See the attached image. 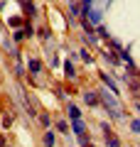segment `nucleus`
Returning a JSON list of instances; mask_svg holds the SVG:
<instances>
[{
  "label": "nucleus",
  "mask_w": 140,
  "mask_h": 147,
  "mask_svg": "<svg viewBox=\"0 0 140 147\" xmlns=\"http://www.w3.org/2000/svg\"><path fill=\"white\" fill-rule=\"evenodd\" d=\"M101 100H103V105L111 110V115H113V118H120V105L116 103V98H113V96H108L106 91H101Z\"/></svg>",
  "instance_id": "nucleus-1"
},
{
  "label": "nucleus",
  "mask_w": 140,
  "mask_h": 147,
  "mask_svg": "<svg viewBox=\"0 0 140 147\" xmlns=\"http://www.w3.org/2000/svg\"><path fill=\"white\" fill-rule=\"evenodd\" d=\"M106 145H108V147H120L118 137H116V135H113L111 130H106Z\"/></svg>",
  "instance_id": "nucleus-2"
},
{
  "label": "nucleus",
  "mask_w": 140,
  "mask_h": 147,
  "mask_svg": "<svg viewBox=\"0 0 140 147\" xmlns=\"http://www.w3.org/2000/svg\"><path fill=\"white\" fill-rule=\"evenodd\" d=\"M71 123H74V132H76V135L81 137L84 132H86V125H84V123H81V118H79V120H71Z\"/></svg>",
  "instance_id": "nucleus-3"
},
{
  "label": "nucleus",
  "mask_w": 140,
  "mask_h": 147,
  "mask_svg": "<svg viewBox=\"0 0 140 147\" xmlns=\"http://www.w3.org/2000/svg\"><path fill=\"white\" fill-rule=\"evenodd\" d=\"M84 100H86L88 105H96V103H99V96L93 93V91H88V93H84Z\"/></svg>",
  "instance_id": "nucleus-4"
},
{
  "label": "nucleus",
  "mask_w": 140,
  "mask_h": 147,
  "mask_svg": "<svg viewBox=\"0 0 140 147\" xmlns=\"http://www.w3.org/2000/svg\"><path fill=\"white\" fill-rule=\"evenodd\" d=\"M27 69H30L32 74H39V71H42V64L37 61V59H30V64H27Z\"/></svg>",
  "instance_id": "nucleus-5"
},
{
  "label": "nucleus",
  "mask_w": 140,
  "mask_h": 147,
  "mask_svg": "<svg viewBox=\"0 0 140 147\" xmlns=\"http://www.w3.org/2000/svg\"><path fill=\"white\" fill-rule=\"evenodd\" d=\"M69 118H71V120H79V118H81V113H79V108L74 103H69Z\"/></svg>",
  "instance_id": "nucleus-6"
},
{
  "label": "nucleus",
  "mask_w": 140,
  "mask_h": 147,
  "mask_svg": "<svg viewBox=\"0 0 140 147\" xmlns=\"http://www.w3.org/2000/svg\"><path fill=\"white\" fill-rule=\"evenodd\" d=\"M42 142H44L47 147H52V145H54V132H52V130H47L44 137H42Z\"/></svg>",
  "instance_id": "nucleus-7"
},
{
  "label": "nucleus",
  "mask_w": 140,
  "mask_h": 147,
  "mask_svg": "<svg viewBox=\"0 0 140 147\" xmlns=\"http://www.w3.org/2000/svg\"><path fill=\"white\" fill-rule=\"evenodd\" d=\"M103 84H106V86L111 88V93H118V88H116V84H113V81L108 79V74H103Z\"/></svg>",
  "instance_id": "nucleus-8"
},
{
  "label": "nucleus",
  "mask_w": 140,
  "mask_h": 147,
  "mask_svg": "<svg viewBox=\"0 0 140 147\" xmlns=\"http://www.w3.org/2000/svg\"><path fill=\"white\" fill-rule=\"evenodd\" d=\"M22 7H25V12H27V15H35V5H32L30 0H22Z\"/></svg>",
  "instance_id": "nucleus-9"
},
{
  "label": "nucleus",
  "mask_w": 140,
  "mask_h": 147,
  "mask_svg": "<svg viewBox=\"0 0 140 147\" xmlns=\"http://www.w3.org/2000/svg\"><path fill=\"white\" fill-rule=\"evenodd\" d=\"M64 71H67V76H74V66H71V61L64 64Z\"/></svg>",
  "instance_id": "nucleus-10"
},
{
  "label": "nucleus",
  "mask_w": 140,
  "mask_h": 147,
  "mask_svg": "<svg viewBox=\"0 0 140 147\" xmlns=\"http://www.w3.org/2000/svg\"><path fill=\"white\" fill-rule=\"evenodd\" d=\"M57 127H59V130H62V132H67V130H69V125H67V123H64V120H59V123H57ZM67 135H69V132H67Z\"/></svg>",
  "instance_id": "nucleus-11"
},
{
  "label": "nucleus",
  "mask_w": 140,
  "mask_h": 147,
  "mask_svg": "<svg viewBox=\"0 0 140 147\" xmlns=\"http://www.w3.org/2000/svg\"><path fill=\"white\" fill-rule=\"evenodd\" d=\"M133 130H135V132H140V120H135V123H133Z\"/></svg>",
  "instance_id": "nucleus-12"
},
{
  "label": "nucleus",
  "mask_w": 140,
  "mask_h": 147,
  "mask_svg": "<svg viewBox=\"0 0 140 147\" xmlns=\"http://www.w3.org/2000/svg\"><path fill=\"white\" fill-rule=\"evenodd\" d=\"M0 147H3V137H0Z\"/></svg>",
  "instance_id": "nucleus-13"
},
{
  "label": "nucleus",
  "mask_w": 140,
  "mask_h": 147,
  "mask_svg": "<svg viewBox=\"0 0 140 147\" xmlns=\"http://www.w3.org/2000/svg\"><path fill=\"white\" fill-rule=\"evenodd\" d=\"M86 147H93V145H91V142H88V145H86Z\"/></svg>",
  "instance_id": "nucleus-14"
}]
</instances>
